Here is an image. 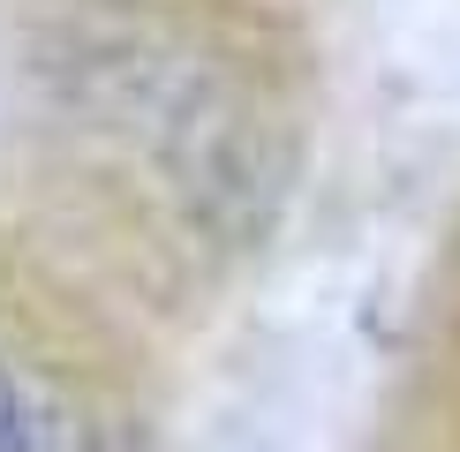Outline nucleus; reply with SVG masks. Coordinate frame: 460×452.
Listing matches in <instances>:
<instances>
[{
	"label": "nucleus",
	"instance_id": "1",
	"mask_svg": "<svg viewBox=\"0 0 460 452\" xmlns=\"http://www.w3.org/2000/svg\"><path fill=\"white\" fill-rule=\"evenodd\" d=\"M0 452H106V414L61 377V354L0 332Z\"/></svg>",
	"mask_w": 460,
	"mask_h": 452
}]
</instances>
